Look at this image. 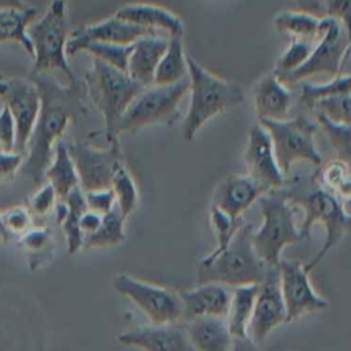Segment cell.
Masks as SVG:
<instances>
[{
	"instance_id": "6da1fadb",
	"label": "cell",
	"mask_w": 351,
	"mask_h": 351,
	"mask_svg": "<svg viewBox=\"0 0 351 351\" xmlns=\"http://www.w3.org/2000/svg\"><path fill=\"white\" fill-rule=\"evenodd\" d=\"M41 93V108L30 138L26 147L22 173L29 176L36 184H41L48 169L56 144L64 133L71 118L84 112L82 95H85L84 82L78 88L66 86L56 82L51 74L30 75Z\"/></svg>"
},
{
	"instance_id": "7a4b0ae2",
	"label": "cell",
	"mask_w": 351,
	"mask_h": 351,
	"mask_svg": "<svg viewBox=\"0 0 351 351\" xmlns=\"http://www.w3.org/2000/svg\"><path fill=\"white\" fill-rule=\"evenodd\" d=\"M186 64L191 101L181 133L185 141H192L207 121L243 103L244 90L240 84L207 70L189 53H186Z\"/></svg>"
},
{
	"instance_id": "3957f363",
	"label": "cell",
	"mask_w": 351,
	"mask_h": 351,
	"mask_svg": "<svg viewBox=\"0 0 351 351\" xmlns=\"http://www.w3.org/2000/svg\"><path fill=\"white\" fill-rule=\"evenodd\" d=\"M33 47L34 63L30 75L59 73L64 85L78 88L81 81L74 75L66 53L67 45V10L64 0H52L45 14L27 27Z\"/></svg>"
},
{
	"instance_id": "277c9868",
	"label": "cell",
	"mask_w": 351,
	"mask_h": 351,
	"mask_svg": "<svg viewBox=\"0 0 351 351\" xmlns=\"http://www.w3.org/2000/svg\"><path fill=\"white\" fill-rule=\"evenodd\" d=\"M250 225H241L230 244L219 254H208L200 259L197 266L196 284H221L241 287L261 284L267 267L256 255Z\"/></svg>"
},
{
	"instance_id": "5b68a950",
	"label": "cell",
	"mask_w": 351,
	"mask_h": 351,
	"mask_svg": "<svg viewBox=\"0 0 351 351\" xmlns=\"http://www.w3.org/2000/svg\"><path fill=\"white\" fill-rule=\"evenodd\" d=\"M84 86L85 95L103 117L107 143L118 141L115 136L117 125L144 86L133 81L126 71H121L95 58L92 67L85 74Z\"/></svg>"
},
{
	"instance_id": "8992f818",
	"label": "cell",
	"mask_w": 351,
	"mask_h": 351,
	"mask_svg": "<svg viewBox=\"0 0 351 351\" xmlns=\"http://www.w3.org/2000/svg\"><path fill=\"white\" fill-rule=\"evenodd\" d=\"M293 203L287 192L270 191L259 197L262 225L251 233V241L259 259L269 269L278 267L282 250L304 240L300 229L295 223Z\"/></svg>"
},
{
	"instance_id": "52a82bcc",
	"label": "cell",
	"mask_w": 351,
	"mask_h": 351,
	"mask_svg": "<svg viewBox=\"0 0 351 351\" xmlns=\"http://www.w3.org/2000/svg\"><path fill=\"white\" fill-rule=\"evenodd\" d=\"M288 199L302 207L304 219L300 229L304 240L308 239L313 225L321 223L325 229V241L318 250L317 255L304 265L310 273L324 256L347 234L351 232V214L344 208V203L339 200L332 192L317 186L302 195L287 192Z\"/></svg>"
},
{
	"instance_id": "ba28073f",
	"label": "cell",
	"mask_w": 351,
	"mask_h": 351,
	"mask_svg": "<svg viewBox=\"0 0 351 351\" xmlns=\"http://www.w3.org/2000/svg\"><path fill=\"white\" fill-rule=\"evenodd\" d=\"M189 77L171 85H151L144 88L121 117L115 136L134 133L156 123H170L178 112V106L189 93Z\"/></svg>"
},
{
	"instance_id": "9c48e42d",
	"label": "cell",
	"mask_w": 351,
	"mask_h": 351,
	"mask_svg": "<svg viewBox=\"0 0 351 351\" xmlns=\"http://www.w3.org/2000/svg\"><path fill=\"white\" fill-rule=\"evenodd\" d=\"M259 123L270 134L278 167L285 177L299 162L322 166V156L314 140L317 126L313 121L298 115L282 121H259Z\"/></svg>"
},
{
	"instance_id": "30bf717a",
	"label": "cell",
	"mask_w": 351,
	"mask_h": 351,
	"mask_svg": "<svg viewBox=\"0 0 351 351\" xmlns=\"http://www.w3.org/2000/svg\"><path fill=\"white\" fill-rule=\"evenodd\" d=\"M351 45V37L344 26L332 16H321L319 32L308 59L292 73L278 77L282 82H299L318 74L339 75L343 60Z\"/></svg>"
},
{
	"instance_id": "8fae6325",
	"label": "cell",
	"mask_w": 351,
	"mask_h": 351,
	"mask_svg": "<svg viewBox=\"0 0 351 351\" xmlns=\"http://www.w3.org/2000/svg\"><path fill=\"white\" fill-rule=\"evenodd\" d=\"M112 287L119 295L129 299L151 325L176 324L184 317L180 293L165 287L141 281L126 273L114 276Z\"/></svg>"
},
{
	"instance_id": "7c38bea8",
	"label": "cell",
	"mask_w": 351,
	"mask_h": 351,
	"mask_svg": "<svg viewBox=\"0 0 351 351\" xmlns=\"http://www.w3.org/2000/svg\"><path fill=\"white\" fill-rule=\"evenodd\" d=\"M66 147L74 163L80 188L84 192L111 188L114 173L123 165L119 141L108 143L106 148L86 143H67Z\"/></svg>"
},
{
	"instance_id": "4fadbf2b",
	"label": "cell",
	"mask_w": 351,
	"mask_h": 351,
	"mask_svg": "<svg viewBox=\"0 0 351 351\" xmlns=\"http://www.w3.org/2000/svg\"><path fill=\"white\" fill-rule=\"evenodd\" d=\"M0 99L15 121V151L26 155L27 141L41 108L40 89L30 78L7 77L0 74Z\"/></svg>"
},
{
	"instance_id": "5bb4252c",
	"label": "cell",
	"mask_w": 351,
	"mask_h": 351,
	"mask_svg": "<svg viewBox=\"0 0 351 351\" xmlns=\"http://www.w3.org/2000/svg\"><path fill=\"white\" fill-rule=\"evenodd\" d=\"M278 274L280 289L287 311L285 322H292L303 315L328 307V300L314 291L308 278V271L304 269V263L281 259Z\"/></svg>"
},
{
	"instance_id": "9a60e30c",
	"label": "cell",
	"mask_w": 351,
	"mask_h": 351,
	"mask_svg": "<svg viewBox=\"0 0 351 351\" xmlns=\"http://www.w3.org/2000/svg\"><path fill=\"white\" fill-rule=\"evenodd\" d=\"M244 165L250 176L266 193L281 189L285 176L281 173L269 132L258 122L248 129Z\"/></svg>"
},
{
	"instance_id": "2e32d148",
	"label": "cell",
	"mask_w": 351,
	"mask_h": 351,
	"mask_svg": "<svg viewBox=\"0 0 351 351\" xmlns=\"http://www.w3.org/2000/svg\"><path fill=\"white\" fill-rule=\"evenodd\" d=\"M285 319L287 311L280 289L278 267H269L263 281L259 284L247 336L255 343H261L274 328L284 324Z\"/></svg>"
},
{
	"instance_id": "e0dca14e",
	"label": "cell",
	"mask_w": 351,
	"mask_h": 351,
	"mask_svg": "<svg viewBox=\"0 0 351 351\" xmlns=\"http://www.w3.org/2000/svg\"><path fill=\"white\" fill-rule=\"evenodd\" d=\"M148 34H158L149 32L144 27L132 25L125 22L119 18L110 16L104 21L81 26L80 29L74 30L67 40L66 53L75 55L81 52L82 45L88 43H107V44H118V45H132L138 38L148 36Z\"/></svg>"
},
{
	"instance_id": "ac0fdd59",
	"label": "cell",
	"mask_w": 351,
	"mask_h": 351,
	"mask_svg": "<svg viewBox=\"0 0 351 351\" xmlns=\"http://www.w3.org/2000/svg\"><path fill=\"white\" fill-rule=\"evenodd\" d=\"M117 340L143 351H196L189 340L186 326L180 322L137 326L119 333Z\"/></svg>"
},
{
	"instance_id": "d6986e66",
	"label": "cell",
	"mask_w": 351,
	"mask_h": 351,
	"mask_svg": "<svg viewBox=\"0 0 351 351\" xmlns=\"http://www.w3.org/2000/svg\"><path fill=\"white\" fill-rule=\"evenodd\" d=\"M266 192L247 174H229L214 191L213 204L232 219L241 214Z\"/></svg>"
},
{
	"instance_id": "ffe728a7",
	"label": "cell",
	"mask_w": 351,
	"mask_h": 351,
	"mask_svg": "<svg viewBox=\"0 0 351 351\" xmlns=\"http://www.w3.org/2000/svg\"><path fill=\"white\" fill-rule=\"evenodd\" d=\"M254 108L258 121L287 119L293 96L274 71L263 74L252 88Z\"/></svg>"
},
{
	"instance_id": "44dd1931",
	"label": "cell",
	"mask_w": 351,
	"mask_h": 351,
	"mask_svg": "<svg viewBox=\"0 0 351 351\" xmlns=\"http://www.w3.org/2000/svg\"><path fill=\"white\" fill-rule=\"evenodd\" d=\"M184 317L191 321L203 317L225 318L229 310L230 292L225 285L207 282L180 293Z\"/></svg>"
},
{
	"instance_id": "7402d4cb",
	"label": "cell",
	"mask_w": 351,
	"mask_h": 351,
	"mask_svg": "<svg viewBox=\"0 0 351 351\" xmlns=\"http://www.w3.org/2000/svg\"><path fill=\"white\" fill-rule=\"evenodd\" d=\"M115 16L132 25L144 27L149 32H166L169 37H182L184 23L173 11L148 3H133L121 7Z\"/></svg>"
},
{
	"instance_id": "603a6c76",
	"label": "cell",
	"mask_w": 351,
	"mask_h": 351,
	"mask_svg": "<svg viewBox=\"0 0 351 351\" xmlns=\"http://www.w3.org/2000/svg\"><path fill=\"white\" fill-rule=\"evenodd\" d=\"M169 38L159 34H148L138 38L133 47L128 62L126 73L144 88L154 85L156 67L167 48Z\"/></svg>"
},
{
	"instance_id": "cb8c5ba5",
	"label": "cell",
	"mask_w": 351,
	"mask_h": 351,
	"mask_svg": "<svg viewBox=\"0 0 351 351\" xmlns=\"http://www.w3.org/2000/svg\"><path fill=\"white\" fill-rule=\"evenodd\" d=\"M186 332L196 351H229L233 336L225 318L203 317L188 321Z\"/></svg>"
},
{
	"instance_id": "d4e9b609",
	"label": "cell",
	"mask_w": 351,
	"mask_h": 351,
	"mask_svg": "<svg viewBox=\"0 0 351 351\" xmlns=\"http://www.w3.org/2000/svg\"><path fill=\"white\" fill-rule=\"evenodd\" d=\"M44 180L53 188L58 199L60 200H64L74 188L80 186L78 176L66 143L59 141L56 144L52 160L45 170Z\"/></svg>"
},
{
	"instance_id": "484cf974",
	"label": "cell",
	"mask_w": 351,
	"mask_h": 351,
	"mask_svg": "<svg viewBox=\"0 0 351 351\" xmlns=\"http://www.w3.org/2000/svg\"><path fill=\"white\" fill-rule=\"evenodd\" d=\"M258 289L259 284H248L236 287L230 293L229 310L225 319L233 337L247 336Z\"/></svg>"
},
{
	"instance_id": "4316f807",
	"label": "cell",
	"mask_w": 351,
	"mask_h": 351,
	"mask_svg": "<svg viewBox=\"0 0 351 351\" xmlns=\"http://www.w3.org/2000/svg\"><path fill=\"white\" fill-rule=\"evenodd\" d=\"M37 10L27 7L25 10H1L0 11V44L16 43L33 56L32 41L27 27L33 23Z\"/></svg>"
},
{
	"instance_id": "83f0119b",
	"label": "cell",
	"mask_w": 351,
	"mask_h": 351,
	"mask_svg": "<svg viewBox=\"0 0 351 351\" xmlns=\"http://www.w3.org/2000/svg\"><path fill=\"white\" fill-rule=\"evenodd\" d=\"M188 77L182 37H169L167 48L156 67L154 85H171Z\"/></svg>"
},
{
	"instance_id": "f1b7e54d",
	"label": "cell",
	"mask_w": 351,
	"mask_h": 351,
	"mask_svg": "<svg viewBox=\"0 0 351 351\" xmlns=\"http://www.w3.org/2000/svg\"><path fill=\"white\" fill-rule=\"evenodd\" d=\"M276 30L287 33L293 38L315 41L319 32L321 16L310 14L307 11H280L271 21Z\"/></svg>"
},
{
	"instance_id": "f546056e",
	"label": "cell",
	"mask_w": 351,
	"mask_h": 351,
	"mask_svg": "<svg viewBox=\"0 0 351 351\" xmlns=\"http://www.w3.org/2000/svg\"><path fill=\"white\" fill-rule=\"evenodd\" d=\"M63 202L67 206V214L60 225L66 237L69 254H75L77 251L82 250L84 243V234L80 229V218L88 210L85 193L80 186H77L66 196Z\"/></svg>"
},
{
	"instance_id": "4dcf8cb0",
	"label": "cell",
	"mask_w": 351,
	"mask_h": 351,
	"mask_svg": "<svg viewBox=\"0 0 351 351\" xmlns=\"http://www.w3.org/2000/svg\"><path fill=\"white\" fill-rule=\"evenodd\" d=\"M125 217L115 206L110 213L103 215L101 223L93 233L84 237L82 250L104 248L119 245L125 241Z\"/></svg>"
},
{
	"instance_id": "1f68e13d",
	"label": "cell",
	"mask_w": 351,
	"mask_h": 351,
	"mask_svg": "<svg viewBox=\"0 0 351 351\" xmlns=\"http://www.w3.org/2000/svg\"><path fill=\"white\" fill-rule=\"evenodd\" d=\"M302 101L307 107H313L317 101L340 95H351V73L346 75H336L324 84L304 82L300 86Z\"/></svg>"
},
{
	"instance_id": "d6a6232c",
	"label": "cell",
	"mask_w": 351,
	"mask_h": 351,
	"mask_svg": "<svg viewBox=\"0 0 351 351\" xmlns=\"http://www.w3.org/2000/svg\"><path fill=\"white\" fill-rule=\"evenodd\" d=\"M111 189L114 191L118 210L125 218H128L138 204V191L125 165H121L114 173Z\"/></svg>"
},
{
	"instance_id": "836d02e7",
	"label": "cell",
	"mask_w": 351,
	"mask_h": 351,
	"mask_svg": "<svg viewBox=\"0 0 351 351\" xmlns=\"http://www.w3.org/2000/svg\"><path fill=\"white\" fill-rule=\"evenodd\" d=\"M315 119L336 151L337 159L351 169V125L333 123L319 112H315Z\"/></svg>"
},
{
	"instance_id": "e575fe53",
	"label": "cell",
	"mask_w": 351,
	"mask_h": 351,
	"mask_svg": "<svg viewBox=\"0 0 351 351\" xmlns=\"http://www.w3.org/2000/svg\"><path fill=\"white\" fill-rule=\"evenodd\" d=\"M132 45H118L107 43H88L82 45L81 52H88L92 58L99 59L121 71H126Z\"/></svg>"
},
{
	"instance_id": "d590c367",
	"label": "cell",
	"mask_w": 351,
	"mask_h": 351,
	"mask_svg": "<svg viewBox=\"0 0 351 351\" xmlns=\"http://www.w3.org/2000/svg\"><path fill=\"white\" fill-rule=\"evenodd\" d=\"M314 44H315V41L292 38L291 44L287 47V49L277 59L276 67H274L273 71L278 77L295 71L302 64H304V62L308 59V56L313 52Z\"/></svg>"
},
{
	"instance_id": "8d00e7d4",
	"label": "cell",
	"mask_w": 351,
	"mask_h": 351,
	"mask_svg": "<svg viewBox=\"0 0 351 351\" xmlns=\"http://www.w3.org/2000/svg\"><path fill=\"white\" fill-rule=\"evenodd\" d=\"M210 225L217 240V247L210 254H219L230 244L236 232L243 223L240 219H232L228 214L221 211L218 207L211 206Z\"/></svg>"
},
{
	"instance_id": "74e56055",
	"label": "cell",
	"mask_w": 351,
	"mask_h": 351,
	"mask_svg": "<svg viewBox=\"0 0 351 351\" xmlns=\"http://www.w3.org/2000/svg\"><path fill=\"white\" fill-rule=\"evenodd\" d=\"M311 110L337 125H351V95H340L317 101Z\"/></svg>"
},
{
	"instance_id": "f35d334b",
	"label": "cell",
	"mask_w": 351,
	"mask_h": 351,
	"mask_svg": "<svg viewBox=\"0 0 351 351\" xmlns=\"http://www.w3.org/2000/svg\"><path fill=\"white\" fill-rule=\"evenodd\" d=\"M348 171H351V169L344 162H341L340 159H335L321 166L319 170L315 173L314 178L317 180L318 186L332 192Z\"/></svg>"
},
{
	"instance_id": "ab89813d",
	"label": "cell",
	"mask_w": 351,
	"mask_h": 351,
	"mask_svg": "<svg viewBox=\"0 0 351 351\" xmlns=\"http://www.w3.org/2000/svg\"><path fill=\"white\" fill-rule=\"evenodd\" d=\"M56 193L49 184H44L30 199H29V211L32 215L44 217L56 206Z\"/></svg>"
},
{
	"instance_id": "60d3db41",
	"label": "cell",
	"mask_w": 351,
	"mask_h": 351,
	"mask_svg": "<svg viewBox=\"0 0 351 351\" xmlns=\"http://www.w3.org/2000/svg\"><path fill=\"white\" fill-rule=\"evenodd\" d=\"M3 215V222L5 229L10 232V234H23L26 230H29L32 223V214L26 207H12L7 210Z\"/></svg>"
},
{
	"instance_id": "b9f144b4",
	"label": "cell",
	"mask_w": 351,
	"mask_h": 351,
	"mask_svg": "<svg viewBox=\"0 0 351 351\" xmlns=\"http://www.w3.org/2000/svg\"><path fill=\"white\" fill-rule=\"evenodd\" d=\"M86 207L90 211H95L100 215H104L110 213L115 206V195L111 188L108 189H100V191H92V192H84Z\"/></svg>"
},
{
	"instance_id": "7bdbcfd3",
	"label": "cell",
	"mask_w": 351,
	"mask_h": 351,
	"mask_svg": "<svg viewBox=\"0 0 351 351\" xmlns=\"http://www.w3.org/2000/svg\"><path fill=\"white\" fill-rule=\"evenodd\" d=\"M16 144L15 121L5 106L0 110V151L12 152Z\"/></svg>"
},
{
	"instance_id": "ee69618b",
	"label": "cell",
	"mask_w": 351,
	"mask_h": 351,
	"mask_svg": "<svg viewBox=\"0 0 351 351\" xmlns=\"http://www.w3.org/2000/svg\"><path fill=\"white\" fill-rule=\"evenodd\" d=\"M23 162L25 155L21 152L0 151V185L11 181L14 176L21 170Z\"/></svg>"
},
{
	"instance_id": "f6af8a7d",
	"label": "cell",
	"mask_w": 351,
	"mask_h": 351,
	"mask_svg": "<svg viewBox=\"0 0 351 351\" xmlns=\"http://www.w3.org/2000/svg\"><path fill=\"white\" fill-rule=\"evenodd\" d=\"M51 241V233L48 229L36 228L26 230L21 237V244L29 252L38 254L40 251L45 250V247Z\"/></svg>"
},
{
	"instance_id": "bcb514c9",
	"label": "cell",
	"mask_w": 351,
	"mask_h": 351,
	"mask_svg": "<svg viewBox=\"0 0 351 351\" xmlns=\"http://www.w3.org/2000/svg\"><path fill=\"white\" fill-rule=\"evenodd\" d=\"M325 15L337 19L351 37V0H326Z\"/></svg>"
},
{
	"instance_id": "7dc6e473",
	"label": "cell",
	"mask_w": 351,
	"mask_h": 351,
	"mask_svg": "<svg viewBox=\"0 0 351 351\" xmlns=\"http://www.w3.org/2000/svg\"><path fill=\"white\" fill-rule=\"evenodd\" d=\"M101 219H103V215H100L95 211L86 210L80 218V229H81L84 237L93 233L95 230H97V228L101 223Z\"/></svg>"
},
{
	"instance_id": "c3c4849f",
	"label": "cell",
	"mask_w": 351,
	"mask_h": 351,
	"mask_svg": "<svg viewBox=\"0 0 351 351\" xmlns=\"http://www.w3.org/2000/svg\"><path fill=\"white\" fill-rule=\"evenodd\" d=\"M332 193L341 202L351 200V171H348L344 176V178L336 185V188L332 191Z\"/></svg>"
},
{
	"instance_id": "681fc988",
	"label": "cell",
	"mask_w": 351,
	"mask_h": 351,
	"mask_svg": "<svg viewBox=\"0 0 351 351\" xmlns=\"http://www.w3.org/2000/svg\"><path fill=\"white\" fill-rule=\"evenodd\" d=\"M229 351H261L258 343H255L250 336L233 337Z\"/></svg>"
},
{
	"instance_id": "f907efd6",
	"label": "cell",
	"mask_w": 351,
	"mask_h": 351,
	"mask_svg": "<svg viewBox=\"0 0 351 351\" xmlns=\"http://www.w3.org/2000/svg\"><path fill=\"white\" fill-rule=\"evenodd\" d=\"M293 1L302 7V11H307L310 14H314V12L325 14L326 0H293Z\"/></svg>"
},
{
	"instance_id": "816d5d0a",
	"label": "cell",
	"mask_w": 351,
	"mask_h": 351,
	"mask_svg": "<svg viewBox=\"0 0 351 351\" xmlns=\"http://www.w3.org/2000/svg\"><path fill=\"white\" fill-rule=\"evenodd\" d=\"M30 7L25 0H0V11L1 10H25Z\"/></svg>"
},
{
	"instance_id": "f5cc1de1",
	"label": "cell",
	"mask_w": 351,
	"mask_h": 351,
	"mask_svg": "<svg viewBox=\"0 0 351 351\" xmlns=\"http://www.w3.org/2000/svg\"><path fill=\"white\" fill-rule=\"evenodd\" d=\"M10 237H11V234H10V232L5 229L4 222H3V215L0 214V240H1V241H8Z\"/></svg>"
},
{
	"instance_id": "db71d44e",
	"label": "cell",
	"mask_w": 351,
	"mask_h": 351,
	"mask_svg": "<svg viewBox=\"0 0 351 351\" xmlns=\"http://www.w3.org/2000/svg\"><path fill=\"white\" fill-rule=\"evenodd\" d=\"M0 241H1V240H0Z\"/></svg>"
}]
</instances>
